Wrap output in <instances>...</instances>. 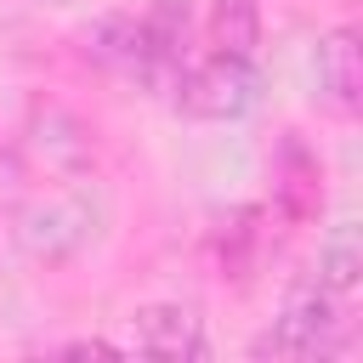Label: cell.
Instances as JSON below:
<instances>
[{
	"instance_id": "obj_10",
	"label": "cell",
	"mask_w": 363,
	"mask_h": 363,
	"mask_svg": "<svg viewBox=\"0 0 363 363\" xmlns=\"http://www.w3.org/2000/svg\"><path fill=\"white\" fill-rule=\"evenodd\" d=\"M357 272H363V250H357V233H352V221L323 244V255H318V284L329 289V295H352L357 289Z\"/></svg>"
},
{
	"instance_id": "obj_6",
	"label": "cell",
	"mask_w": 363,
	"mask_h": 363,
	"mask_svg": "<svg viewBox=\"0 0 363 363\" xmlns=\"http://www.w3.org/2000/svg\"><path fill=\"white\" fill-rule=\"evenodd\" d=\"M130 329H136V352L147 357H204V323L193 306H176V301L136 306Z\"/></svg>"
},
{
	"instance_id": "obj_11",
	"label": "cell",
	"mask_w": 363,
	"mask_h": 363,
	"mask_svg": "<svg viewBox=\"0 0 363 363\" xmlns=\"http://www.w3.org/2000/svg\"><path fill=\"white\" fill-rule=\"evenodd\" d=\"M68 357H119V346H108V340H74Z\"/></svg>"
},
{
	"instance_id": "obj_7",
	"label": "cell",
	"mask_w": 363,
	"mask_h": 363,
	"mask_svg": "<svg viewBox=\"0 0 363 363\" xmlns=\"http://www.w3.org/2000/svg\"><path fill=\"white\" fill-rule=\"evenodd\" d=\"M318 85L323 96L352 113L363 102V45H357V28H329L323 45H318Z\"/></svg>"
},
{
	"instance_id": "obj_2",
	"label": "cell",
	"mask_w": 363,
	"mask_h": 363,
	"mask_svg": "<svg viewBox=\"0 0 363 363\" xmlns=\"http://www.w3.org/2000/svg\"><path fill=\"white\" fill-rule=\"evenodd\" d=\"M96 233V204L91 193H62L51 204H34L23 210L17 221V244L34 255V261H68L74 250H85Z\"/></svg>"
},
{
	"instance_id": "obj_8",
	"label": "cell",
	"mask_w": 363,
	"mask_h": 363,
	"mask_svg": "<svg viewBox=\"0 0 363 363\" xmlns=\"http://www.w3.org/2000/svg\"><path fill=\"white\" fill-rule=\"evenodd\" d=\"M255 40H261L255 0H216V11H210V45L227 51V57H250Z\"/></svg>"
},
{
	"instance_id": "obj_4",
	"label": "cell",
	"mask_w": 363,
	"mask_h": 363,
	"mask_svg": "<svg viewBox=\"0 0 363 363\" xmlns=\"http://www.w3.org/2000/svg\"><path fill=\"white\" fill-rule=\"evenodd\" d=\"M85 57L102 62L108 74H125V79H147V85H164L159 62H153V45H147V28L142 17L130 11H108L85 28Z\"/></svg>"
},
{
	"instance_id": "obj_1",
	"label": "cell",
	"mask_w": 363,
	"mask_h": 363,
	"mask_svg": "<svg viewBox=\"0 0 363 363\" xmlns=\"http://www.w3.org/2000/svg\"><path fill=\"white\" fill-rule=\"evenodd\" d=\"M176 102L182 113L193 119H238L261 102V68L250 57H227L216 51L210 62H199L182 85H176Z\"/></svg>"
},
{
	"instance_id": "obj_5",
	"label": "cell",
	"mask_w": 363,
	"mask_h": 363,
	"mask_svg": "<svg viewBox=\"0 0 363 363\" xmlns=\"http://www.w3.org/2000/svg\"><path fill=\"white\" fill-rule=\"evenodd\" d=\"M23 142H28V159H34L45 176H79V170L91 164V136H85V125H79L74 113H62V108H34Z\"/></svg>"
},
{
	"instance_id": "obj_9",
	"label": "cell",
	"mask_w": 363,
	"mask_h": 363,
	"mask_svg": "<svg viewBox=\"0 0 363 363\" xmlns=\"http://www.w3.org/2000/svg\"><path fill=\"white\" fill-rule=\"evenodd\" d=\"M284 182H278V199H284V210L301 221V216H312L318 210V159L301 147V142H284V170H278Z\"/></svg>"
},
{
	"instance_id": "obj_3",
	"label": "cell",
	"mask_w": 363,
	"mask_h": 363,
	"mask_svg": "<svg viewBox=\"0 0 363 363\" xmlns=\"http://www.w3.org/2000/svg\"><path fill=\"white\" fill-rule=\"evenodd\" d=\"M329 346H335V295L323 284L295 289L284 318L255 340V352H272V357H323Z\"/></svg>"
}]
</instances>
